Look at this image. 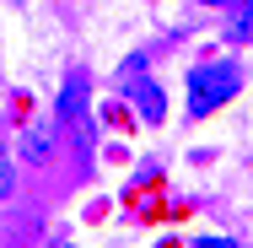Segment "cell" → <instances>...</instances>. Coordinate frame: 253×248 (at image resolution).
Masks as SVG:
<instances>
[{
  "label": "cell",
  "instance_id": "obj_6",
  "mask_svg": "<svg viewBox=\"0 0 253 248\" xmlns=\"http://www.w3.org/2000/svg\"><path fill=\"white\" fill-rule=\"evenodd\" d=\"M11 189H16V162H11V151L0 141V199H11Z\"/></svg>",
  "mask_w": 253,
  "mask_h": 248
},
{
  "label": "cell",
  "instance_id": "obj_5",
  "mask_svg": "<svg viewBox=\"0 0 253 248\" xmlns=\"http://www.w3.org/2000/svg\"><path fill=\"white\" fill-rule=\"evenodd\" d=\"M226 38H237V44H253V0L237 5V16H232V33Z\"/></svg>",
  "mask_w": 253,
  "mask_h": 248
},
{
  "label": "cell",
  "instance_id": "obj_9",
  "mask_svg": "<svg viewBox=\"0 0 253 248\" xmlns=\"http://www.w3.org/2000/svg\"><path fill=\"white\" fill-rule=\"evenodd\" d=\"M237 5H243V0H237Z\"/></svg>",
  "mask_w": 253,
  "mask_h": 248
},
{
  "label": "cell",
  "instance_id": "obj_2",
  "mask_svg": "<svg viewBox=\"0 0 253 248\" xmlns=\"http://www.w3.org/2000/svg\"><path fill=\"white\" fill-rule=\"evenodd\" d=\"M59 119L86 124V76H81V70H76V76L65 81V92H59Z\"/></svg>",
  "mask_w": 253,
  "mask_h": 248
},
{
  "label": "cell",
  "instance_id": "obj_4",
  "mask_svg": "<svg viewBox=\"0 0 253 248\" xmlns=\"http://www.w3.org/2000/svg\"><path fill=\"white\" fill-rule=\"evenodd\" d=\"M49 151H54V130L49 124H33V130L22 135V156H27V162H43Z\"/></svg>",
  "mask_w": 253,
  "mask_h": 248
},
{
  "label": "cell",
  "instance_id": "obj_8",
  "mask_svg": "<svg viewBox=\"0 0 253 248\" xmlns=\"http://www.w3.org/2000/svg\"><path fill=\"white\" fill-rule=\"evenodd\" d=\"M200 5H226V0H200Z\"/></svg>",
  "mask_w": 253,
  "mask_h": 248
},
{
  "label": "cell",
  "instance_id": "obj_7",
  "mask_svg": "<svg viewBox=\"0 0 253 248\" xmlns=\"http://www.w3.org/2000/svg\"><path fill=\"white\" fill-rule=\"evenodd\" d=\"M194 248H237V243H232V238H200Z\"/></svg>",
  "mask_w": 253,
  "mask_h": 248
},
{
  "label": "cell",
  "instance_id": "obj_1",
  "mask_svg": "<svg viewBox=\"0 0 253 248\" xmlns=\"http://www.w3.org/2000/svg\"><path fill=\"white\" fill-rule=\"evenodd\" d=\"M237 87H243V70H237L232 59H221V65H194V70H189V113H194V119L215 113L221 102L237 98Z\"/></svg>",
  "mask_w": 253,
  "mask_h": 248
},
{
  "label": "cell",
  "instance_id": "obj_3",
  "mask_svg": "<svg viewBox=\"0 0 253 248\" xmlns=\"http://www.w3.org/2000/svg\"><path fill=\"white\" fill-rule=\"evenodd\" d=\"M135 108H140V119H146V124H156V119L167 113L162 87H156V81H135Z\"/></svg>",
  "mask_w": 253,
  "mask_h": 248
}]
</instances>
